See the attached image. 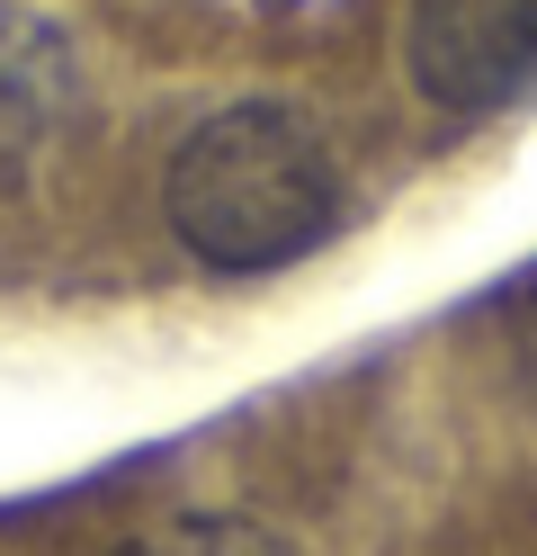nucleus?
Listing matches in <instances>:
<instances>
[{
	"instance_id": "obj_1",
	"label": "nucleus",
	"mask_w": 537,
	"mask_h": 556,
	"mask_svg": "<svg viewBox=\"0 0 537 556\" xmlns=\"http://www.w3.org/2000/svg\"><path fill=\"white\" fill-rule=\"evenodd\" d=\"M162 216H170L189 261L225 269V278H260V269L305 261L314 242H332L341 162L305 109L233 99L206 126H189V144L170 153Z\"/></svg>"
},
{
	"instance_id": "obj_2",
	"label": "nucleus",
	"mask_w": 537,
	"mask_h": 556,
	"mask_svg": "<svg viewBox=\"0 0 537 556\" xmlns=\"http://www.w3.org/2000/svg\"><path fill=\"white\" fill-rule=\"evenodd\" d=\"M412 90L448 117H493L537 90V0H412L404 10Z\"/></svg>"
},
{
	"instance_id": "obj_3",
	"label": "nucleus",
	"mask_w": 537,
	"mask_h": 556,
	"mask_svg": "<svg viewBox=\"0 0 537 556\" xmlns=\"http://www.w3.org/2000/svg\"><path fill=\"white\" fill-rule=\"evenodd\" d=\"M72 90H81V73H72L63 27L0 0V189H18L36 170V153L63 135Z\"/></svg>"
},
{
	"instance_id": "obj_4",
	"label": "nucleus",
	"mask_w": 537,
	"mask_h": 556,
	"mask_svg": "<svg viewBox=\"0 0 537 556\" xmlns=\"http://www.w3.org/2000/svg\"><path fill=\"white\" fill-rule=\"evenodd\" d=\"M107 556H296V547H286L269 520H242V511H179L162 530H135Z\"/></svg>"
}]
</instances>
